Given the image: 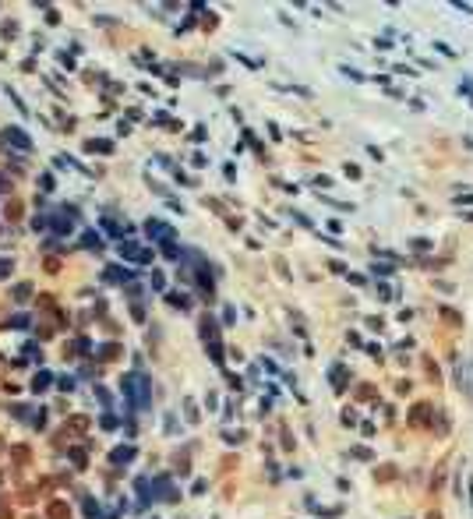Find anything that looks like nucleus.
I'll use <instances>...</instances> for the list:
<instances>
[{"mask_svg":"<svg viewBox=\"0 0 473 519\" xmlns=\"http://www.w3.org/2000/svg\"><path fill=\"white\" fill-rule=\"evenodd\" d=\"M120 389H124V392L131 395L134 410H145V406L152 403V392H148V378H145V375H124Z\"/></svg>","mask_w":473,"mask_h":519,"instance_id":"nucleus-1","label":"nucleus"},{"mask_svg":"<svg viewBox=\"0 0 473 519\" xmlns=\"http://www.w3.org/2000/svg\"><path fill=\"white\" fill-rule=\"evenodd\" d=\"M431 413H435V406H431V403H417V406L410 410V424H413V427H424V424H431Z\"/></svg>","mask_w":473,"mask_h":519,"instance_id":"nucleus-2","label":"nucleus"},{"mask_svg":"<svg viewBox=\"0 0 473 519\" xmlns=\"http://www.w3.org/2000/svg\"><path fill=\"white\" fill-rule=\"evenodd\" d=\"M145 230H148V237L155 233V241H170V237H173V230H170L166 223H159V219H148V223H145Z\"/></svg>","mask_w":473,"mask_h":519,"instance_id":"nucleus-3","label":"nucleus"},{"mask_svg":"<svg viewBox=\"0 0 473 519\" xmlns=\"http://www.w3.org/2000/svg\"><path fill=\"white\" fill-rule=\"evenodd\" d=\"M120 255H124V258H131V261H148V251H145V248H138V244H120Z\"/></svg>","mask_w":473,"mask_h":519,"instance_id":"nucleus-4","label":"nucleus"},{"mask_svg":"<svg viewBox=\"0 0 473 519\" xmlns=\"http://www.w3.org/2000/svg\"><path fill=\"white\" fill-rule=\"evenodd\" d=\"M7 141H14V145H18V148H25V152L32 148V141H28V138H25L18 128H14V131H7Z\"/></svg>","mask_w":473,"mask_h":519,"instance_id":"nucleus-5","label":"nucleus"},{"mask_svg":"<svg viewBox=\"0 0 473 519\" xmlns=\"http://www.w3.org/2000/svg\"><path fill=\"white\" fill-rule=\"evenodd\" d=\"M131 456H134L131 449H113V463H117V466H124V463H127Z\"/></svg>","mask_w":473,"mask_h":519,"instance_id":"nucleus-6","label":"nucleus"},{"mask_svg":"<svg viewBox=\"0 0 473 519\" xmlns=\"http://www.w3.org/2000/svg\"><path fill=\"white\" fill-rule=\"evenodd\" d=\"M442 318H445L449 325H463V318H459V314H456L452 307H442Z\"/></svg>","mask_w":473,"mask_h":519,"instance_id":"nucleus-7","label":"nucleus"},{"mask_svg":"<svg viewBox=\"0 0 473 519\" xmlns=\"http://www.w3.org/2000/svg\"><path fill=\"white\" fill-rule=\"evenodd\" d=\"M374 477H378V481H392V477H396V466H381Z\"/></svg>","mask_w":473,"mask_h":519,"instance_id":"nucleus-8","label":"nucleus"},{"mask_svg":"<svg viewBox=\"0 0 473 519\" xmlns=\"http://www.w3.org/2000/svg\"><path fill=\"white\" fill-rule=\"evenodd\" d=\"M28 293H32V286H28V283H21V286L14 290V297H18V300H28Z\"/></svg>","mask_w":473,"mask_h":519,"instance_id":"nucleus-9","label":"nucleus"},{"mask_svg":"<svg viewBox=\"0 0 473 519\" xmlns=\"http://www.w3.org/2000/svg\"><path fill=\"white\" fill-rule=\"evenodd\" d=\"M7 268H11V261H0V279L7 275Z\"/></svg>","mask_w":473,"mask_h":519,"instance_id":"nucleus-10","label":"nucleus"},{"mask_svg":"<svg viewBox=\"0 0 473 519\" xmlns=\"http://www.w3.org/2000/svg\"><path fill=\"white\" fill-rule=\"evenodd\" d=\"M427 519H442V516H438V512H431V516H427Z\"/></svg>","mask_w":473,"mask_h":519,"instance_id":"nucleus-11","label":"nucleus"}]
</instances>
